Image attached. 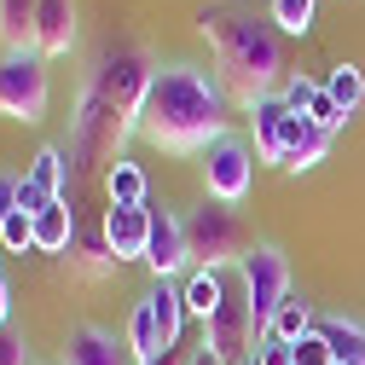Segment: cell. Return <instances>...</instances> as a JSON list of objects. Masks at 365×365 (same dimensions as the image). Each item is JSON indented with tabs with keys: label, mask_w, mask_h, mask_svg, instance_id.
<instances>
[{
	"label": "cell",
	"mask_w": 365,
	"mask_h": 365,
	"mask_svg": "<svg viewBox=\"0 0 365 365\" xmlns=\"http://www.w3.org/2000/svg\"><path fill=\"white\" fill-rule=\"evenodd\" d=\"M226 105H232V93H226V81L203 64H157L140 105H133V122L128 133H140V140H151L157 151L168 157H203L226 128Z\"/></svg>",
	"instance_id": "6da1fadb"
},
{
	"label": "cell",
	"mask_w": 365,
	"mask_h": 365,
	"mask_svg": "<svg viewBox=\"0 0 365 365\" xmlns=\"http://www.w3.org/2000/svg\"><path fill=\"white\" fill-rule=\"evenodd\" d=\"M209 53H215V76L226 81V93L238 105H255L267 93H279L290 64H284V35L272 29V18H261L244 0H226V6H203L197 18Z\"/></svg>",
	"instance_id": "7a4b0ae2"
},
{
	"label": "cell",
	"mask_w": 365,
	"mask_h": 365,
	"mask_svg": "<svg viewBox=\"0 0 365 365\" xmlns=\"http://www.w3.org/2000/svg\"><path fill=\"white\" fill-rule=\"evenodd\" d=\"M238 290H244V302L255 313V331L267 336L272 313L290 302V261H284V250L279 244H250L238 255Z\"/></svg>",
	"instance_id": "3957f363"
},
{
	"label": "cell",
	"mask_w": 365,
	"mask_h": 365,
	"mask_svg": "<svg viewBox=\"0 0 365 365\" xmlns=\"http://www.w3.org/2000/svg\"><path fill=\"white\" fill-rule=\"evenodd\" d=\"M180 220H186L192 267H238V255L250 250V244H244L238 209H226V203H215V197H203L192 215H180Z\"/></svg>",
	"instance_id": "277c9868"
},
{
	"label": "cell",
	"mask_w": 365,
	"mask_h": 365,
	"mask_svg": "<svg viewBox=\"0 0 365 365\" xmlns=\"http://www.w3.org/2000/svg\"><path fill=\"white\" fill-rule=\"evenodd\" d=\"M47 99H53L47 58H41L35 47L0 53V116H12V122H41V116H47Z\"/></svg>",
	"instance_id": "5b68a950"
},
{
	"label": "cell",
	"mask_w": 365,
	"mask_h": 365,
	"mask_svg": "<svg viewBox=\"0 0 365 365\" xmlns=\"http://www.w3.org/2000/svg\"><path fill=\"white\" fill-rule=\"evenodd\" d=\"M197 168H203V197H215L226 209L250 203V192H255V151L238 140V133H220V140L197 157Z\"/></svg>",
	"instance_id": "8992f818"
},
{
	"label": "cell",
	"mask_w": 365,
	"mask_h": 365,
	"mask_svg": "<svg viewBox=\"0 0 365 365\" xmlns=\"http://www.w3.org/2000/svg\"><path fill=\"white\" fill-rule=\"evenodd\" d=\"M255 342H261L255 313H250L244 290H232V296H226V307L203 325V342H197V348H209V354H215V359H226V365H238V359H250V354H255Z\"/></svg>",
	"instance_id": "52a82bcc"
},
{
	"label": "cell",
	"mask_w": 365,
	"mask_h": 365,
	"mask_svg": "<svg viewBox=\"0 0 365 365\" xmlns=\"http://www.w3.org/2000/svg\"><path fill=\"white\" fill-rule=\"evenodd\" d=\"M145 267H151V279H180V272H192L186 220H180L174 209H151V244H145Z\"/></svg>",
	"instance_id": "ba28073f"
},
{
	"label": "cell",
	"mask_w": 365,
	"mask_h": 365,
	"mask_svg": "<svg viewBox=\"0 0 365 365\" xmlns=\"http://www.w3.org/2000/svg\"><path fill=\"white\" fill-rule=\"evenodd\" d=\"M99 232L110 244L116 261H145V244H151V203H110Z\"/></svg>",
	"instance_id": "9c48e42d"
},
{
	"label": "cell",
	"mask_w": 365,
	"mask_h": 365,
	"mask_svg": "<svg viewBox=\"0 0 365 365\" xmlns=\"http://www.w3.org/2000/svg\"><path fill=\"white\" fill-rule=\"evenodd\" d=\"M64 365H140V354L128 348V336L105 325H76L64 342Z\"/></svg>",
	"instance_id": "30bf717a"
},
{
	"label": "cell",
	"mask_w": 365,
	"mask_h": 365,
	"mask_svg": "<svg viewBox=\"0 0 365 365\" xmlns=\"http://www.w3.org/2000/svg\"><path fill=\"white\" fill-rule=\"evenodd\" d=\"M331 140L336 133H325V128H313L307 116H284V151H279V168H290V174H307V168H319L331 157Z\"/></svg>",
	"instance_id": "8fae6325"
},
{
	"label": "cell",
	"mask_w": 365,
	"mask_h": 365,
	"mask_svg": "<svg viewBox=\"0 0 365 365\" xmlns=\"http://www.w3.org/2000/svg\"><path fill=\"white\" fill-rule=\"evenodd\" d=\"M81 24H76V0H41V18H35V53L41 58H64L76 53Z\"/></svg>",
	"instance_id": "7c38bea8"
},
{
	"label": "cell",
	"mask_w": 365,
	"mask_h": 365,
	"mask_svg": "<svg viewBox=\"0 0 365 365\" xmlns=\"http://www.w3.org/2000/svg\"><path fill=\"white\" fill-rule=\"evenodd\" d=\"M145 307H151V319H157V336H163V348H186V342H180V336H186V296H180L168 279H151V290L140 296Z\"/></svg>",
	"instance_id": "4fadbf2b"
},
{
	"label": "cell",
	"mask_w": 365,
	"mask_h": 365,
	"mask_svg": "<svg viewBox=\"0 0 365 365\" xmlns=\"http://www.w3.org/2000/svg\"><path fill=\"white\" fill-rule=\"evenodd\" d=\"M244 110H250V128H255V163H279L290 105H284L279 93H267V99H255V105H244Z\"/></svg>",
	"instance_id": "5bb4252c"
},
{
	"label": "cell",
	"mask_w": 365,
	"mask_h": 365,
	"mask_svg": "<svg viewBox=\"0 0 365 365\" xmlns=\"http://www.w3.org/2000/svg\"><path fill=\"white\" fill-rule=\"evenodd\" d=\"M180 296H186V313L209 325V319L226 307L232 284H226V272H220V267H192V272H186V284H180Z\"/></svg>",
	"instance_id": "9a60e30c"
},
{
	"label": "cell",
	"mask_w": 365,
	"mask_h": 365,
	"mask_svg": "<svg viewBox=\"0 0 365 365\" xmlns=\"http://www.w3.org/2000/svg\"><path fill=\"white\" fill-rule=\"evenodd\" d=\"M70 244H76V209L58 197L35 215V250L41 255H70Z\"/></svg>",
	"instance_id": "2e32d148"
},
{
	"label": "cell",
	"mask_w": 365,
	"mask_h": 365,
	"mask_svg": "<svg viewBox=\"0 0 365 365\" xmlns=\"http://www.w3.org/2000/svg\"><path fill=\"white\" fill-rule=\"evenodd\" d=\"M35 18H41V0H0V47L6 53L35 47Z\"/></svg>",
	"instance_id": "e0dca14e"
},
{
	"label": "cell",
	"mask_w": 365,
	"mask_h": 365,
	"mask_svg": "<svg viewBox=\"0 0 365 365\" xmlns=\"http://www.w3.org/2000/svg\"><path fill=\"white\" fill-rule=\"evenodd\" d=\"M24 180H29V186H35L41 197H47V203H58V197L70 192V168H64V151H58V145H41Z\"/></svg>",
	"instance_id": "ac0fdd59"
},
{
	"label": "cell",
	"mask_w": 365,
	"mask_h": 365,
	"mask_svg": "<svg viewBox=\"0 0 365 365\" xmlns=\"http://www.w3.org/2000/svg\"><path fill=\"white\" fill-rule=\"evenodd\" d=\"M105 197H110V203H151V180H145V168L128 163V157H116V163L105 168Z\"/></svg>",
	"instance_id": "d6986e66"
},
{
	"label": "cell",
	"mask_w": 365,
	"mask_h": 365,
	"mask_svg": "<svg viewBox=\"0 0 365 365\" xmlns=\"http://www.w3.org/2000/svg\"><path fill=\"white\" fill-rule=\"evenodd\" d=\"M319 331V319H313V302L307 296H296L290 290V302L272 313V325H267V336H279V342H302V336H313Z\"/></svg>",
	"instance_id": "ffe728a7"
},
{
	"label": "cell",
	"mask_w": 365,
	"mask_h": 365,
	"mask_svg": "<svg viewBox=\"0 0 365 365\" xmlns=\"http://www.w3.org/2000/svg\"><path fill=\"white\" fill-rule=\"evenodd\" d=\"M325 93L336 99V110H342V116H359V105H365V70H359V64H331Z\"/></svg>",
	"instance_id": "44dd1931"
},
{
	"label": "cell",
	"mask_w": 365,
	"mask_h": 365,
	"mask_svg": "<svg viewBox=\"0 0 365 365\" xmlns=\"http://www.w3.org/2000/svg\"><path fill=\"white\" fill-rule=\"evenodd\" d=\"M319 336L331 342L336 359H365V325L359 319H319Z\"/></svg>",
	"instance_id": "7402d4cb"
},
{
	"label": "cell",
	"mask_w": 365,
	"mask_h": 365,
	"mask_svg": "<svg viewBox=\"0 0 365 365\" xmlns=\"http://www.w3.org/2000/svg\"><path fill=\"white\" fill-rule=\"evenodd\" d=\"M128 348L140 354V365H145V359H157V354H168V348H163V336H157V319H151V307H145V302H133V313H128Z\"/></svg>",
	"instance_id": "603a6c76"
},
{
	"label": "cell",
	"mask_w": 365,
	"mask_h": 365,
	"mask_svg": "<svg viewBox=\"0 0 365 365\" xmlns=\"http://www.w3.org/2000/svg\"><path fill=\"white\" fill-rule=\"evenodd\" d=\"M313 12H319V0H272V6H267V18H272L279 35H307Z\"/></svg>",
	"instance_id": "cb8c5ba5"
},
{
	"label": "cell",
	"mask_w": 365,
	"mask_h": 365,
	"mask_svg": "<svg viewBox=\"0 0 365 365\" xmlns=\"http://www.w3.org/2000/svg\"><path fill=\"white\" fill-rule=\"evenodd\" d=\"M0 250H12V255H24V250H35V215H12L6 226H0Z\"/></svg>",
	"instance_id": "d4e9b609"
},
{
	"label": "cell",
	"mask_w": 365,
	"mask_h": 365,
	"mask_svg": "<svg viewBox=\"0 0 365 365\" xmlns=\"http://www.w3.org/2000/svg\"><path fill=\"white\" fill-rule=\"evenodd\" d=\"M307 122H313V128H325V133H336V128H342V122H348V116H342V110H336V99H331V93H325V81H319V93H313V99H307Z\"/></svg>",
	"instance_id": "484cf974"
},
{
	"label": "cell",
	"mask_w": 365,
	"mask_h": 365,
	"mask_svg": "<svg viewBox=\"0 0 365 365\" xmlns=\"http://www.w3.org/2000/svg\"><path fill=\"white\" fill-rule=\"evenodd\" d=\"M313 93H319V81H307V76H296V70H290L284 87H279V99H284L296 116H307V99H313Z\"/></svg>",
	"instance_id": "4316f807"
},
{
	"label": "cell",
	"mask_w": 365,
	"mask_h": 365,
	"mask_svg": "<svg viewBox=\"0 0 365 365\" xmlns=\"http://www.w3.org/2000/svg\"><path fill=\"white\" fill-rule=\"evenodd\" d=\"M255 365H296V342L261 336V342H255Z\"/></svg>",
	"instance_id": "83f0119b"
},
{
	"label": "cell",
	"mask_w": 365,
	"mask_h": 365,
	"mask_svg": "<svg viewBox=\"0 0 365 365\" xmlns=\"http://www.w3.org/2000/svg\"><path fill=\"white\" fill-rule=\"evenodd\" d=\"M296 365H336V354H331V342H325V336L313 331V336H302V342H296Z\"/></svg>",
	"instance_id": "f1b7e54d"
},
{
	"label": "cell",
	"mask_w": 365,
	"mask_h": 365,
	"mask_svg": "<svg viewBox=\"0 0 365 365\" xmlns=\"http://www.w3.org/2000/svg\"><path fill=\"white\" fill-rule=\"evenodd\" d=\"M0 365H29V342L6 325V331H0Z\"/></svg>",
	"instance_id": "f546056e"
},
{
	"label": "cell",
	"mask_w": 365,
	"mask_h": 365,
	"mask_svg": "<svg viewBox=\"0 0 365 365\" xmlns=\"http://www.w3.org/2000/svg\"><path fill=\"white\" fill-rule=\"evenodd\" d=\"M18 186H24V174H0V226L18 215Z\"/></svg>",
	"instance_id": "4dcf8cb0"
},
{
	"label": "cell",
	"mask_w": 365,
	"mask_h": 365,
	"mask_svg": "<svg viewBox=\"0 0 365 365\" xmlns=\"http://www.w3.org/2000/svg\"><path fill=\"white\" fill-rule=\"evenodd\" d=\"M192 354H197V348H168V354H157V359H145V365H192Z\"/></svg>",
	"instance_id": "1f68e13d"
},
{
	"label": "cell",
	"mask_w": 365,
	"mask_h": 365,
	"mask_svg": "<svg viewBox=\"0 0 365 365\" xmlns=\"http://www.w3.org/2000/svg\"><path fill=\"white\" fill-rule=\"evenodd\" d=\"M6 319H12V284L0 279V331H6Z\"/></svg>",
	"instance_id": "d6a6232c"
},
{
	"label": "cell",
	"mask_w": 365,
	"mask_h": 365,
	"mask_svg": "<svg viewBox=\"0 0 365 365\" xmlns=\"http://www.w3.org/2000/svg\"><path fill=\"white\" fill-rule=\"evenodd\" d=\"M192 365H226V359H215L209 348H197V354H192Z\"/></svg>",
	"instance_id": "836d02e7"
},
{
	"label": "cell",
	"mask_w": 365,
	"mask_h": 365,
	"mask_svg": "<svg viewBox=\"0 0 365 365\" xmlns=\"http://www.w3.org/2000/svg\"><path fill=\"white\" fill-rule=\"evenodd\" d=\"M238 365H255V354H250V359H238Z\"/></svg>",
	"instance_id": "e575fe53"
}]
</instances>
